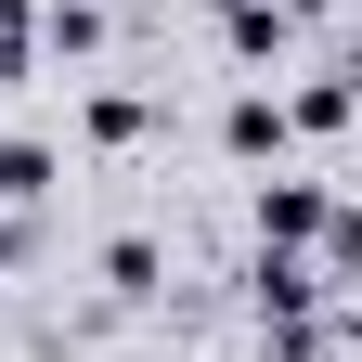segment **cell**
<instances>
[{
  "mask_svg": "<svg viewBox=\"0 0 362 362\" xmlns=\"http://www.w3.org/2000/svg\"><path fill=\"white\" fill-rule=\"evenodd\" d=\"M52 181H65V156L39 143V129H13V143H0V207H52Z\"/></svg>",
  "mask_w": 362,
  "mask_h": 362,
  "instance_id": "cell-3",
  "label": "cell"
},
{
  "mask_svg": "<svg viewBox=\"0 0 362 362\" xmlns=\"http://www.w3.org/2000/svg\"><path fill=\"white\" fill-rule=\"evenodd\" d=\"M324 220H337V194H324V181H259V246L310 259V246H324Z\"/></svg>",
  "mask_w": 362,
  "mask_h": 362,
  "instance_id": "cell-1",
  "label": "cell"
},
{
  "mask_svg": "<svg viewBox=\"0 0 362 362\" xmlns=\"http://www.w3.org/2000/svg\"><path fill=\"white\" fill-rule=\"evenodd\" d=\"M349 78H362V26H349Z\"/></svg>",
  "mask_w": 362,
  "mask_h": 362,
  "instance_id": "cell-8",
  "label": "cell"
},
{
  "mask_svg": "<svg viewBox=\"0 0 362 362\" xmlns=\"http://www.w3.org/2000/svg\"><path fill=\"white\" fill-rule=\"evenodd\" d=\"M285 143H298V129H285V90H233V104H220V156L259 168V156H285Z\"/></svg>",
  "mask_w": 362,
  "mask_h": 362,
  "instance_id": "cell-2",
  "label": "cell"
},
{
  "mask_svg": "<svg viewBox=\"0 0 362 362\" xmlns=\"http://www.w3.org/2000/svg\"><path fill=\"white\" fill-rule=\"evenodd\" d=\"M143 117H156L143 90H90V143H143Z\"/></svg>",
  "mask_w": 362,
  "mask_h": 362,
  "instance_id": "cell-6",
  "label": "cell"
},
{
  "mask_svg": "<svg viewBox=\"0 0 362 362\" xmlns=\"http://www.w3.org/2000/svg\"><path fill=\"white\" fill-rule=\"evenodd\" d=\"M39 39H52L65 65H90L104 52V0H39Z\"/></svg>",
  "mask_w": 362,
  "mask_h": 362,
  "instance_id": "cell-4",
  "label": "cell"
},
{
  "mask_svg": "<svg viewBox=\"0 0 362 362\" xmlns=\"http://www.w3.org/2000/svg\"><path fill=\"white\" fill-rule=\"evenodd\" d=\"M156 272H168L156 233H117V246H104V298H156Z\"/></svg>",
  "mask_w": 362,
  "mask_h": 362,
  "instance_id": "cell-5",
  "label": "cell"
},
{
  "mask_svg": "<svg viewBox=\"0 0 362 362\" xmlns=\"http://www.w3.org/2000/svg\"><path fill=\"white\" fill-rule=\"evenodd\" d=\"M13 259H26V233H13V207H0V285H13Z\"/></svg>",
  "mask_w": 362,
  "mask_h": 362,
  "instance_id": "cell-7",
  "label": "cell"
}]
</instances>
